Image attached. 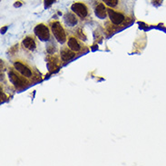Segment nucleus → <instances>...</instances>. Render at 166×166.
Here are the masks:
<instances>
[{
	"label": "nucleus",
	"mask_w": 166,
	"mask_h": 166,
	"mask_svg": "<svg viewBox=\"0 0 166 166\" xmlns=\"http://www.w3.org/2000/svg\"><path fill=\"white\" fill-rule=\"evenodd\" d=\"M56 0H45V7H49L52 4H54Z\"/></svg>",
	"instance_id": "nucleus-13"
},
{
	"label": "nucleus",
	"mask_w": 166,
	"mask_h": 166,
	"mask_svg": "<svg viewBox=\"0 0 166 166\" xmlns=\"http://www.w3.org/2000/svg\"><path fill=\"white\" fill-rule=\"evenodd\" d=\"M12 64H13V67L24 77H26L27 80H29L31 84L33 82L37 81L39 78V74L36 70V68H34L25 59H23L21 57H17V58L13 59Z\"/></svg>",
	"instance_id": "nucleus-1"
},
{
	"label": "nucleus",
	"mask_w": 166,
	"mask_h": 166,
	"mask_svg": "<svg viewBox=\"0 0 166 166\" xmlns=\"http://www.w3.org/2000/svg\"><path fill=\"white\" fill-rule=\"evenodd\" d=\"M9 74V80L11 81V83L16 86V88L20 89V88H24L25 86H26L27 85L31 84L29 80H27L26 77H24L22 74L18 73L14 67L9 69L8 71Z\"/></svg>",
	"instance_id": "nucleus-4"
},
{
	"label": "nucleus",
	"mask_w": 166,
	"mask_h": 166,
	"mask_svg": "<svg viewBox=\"0 0 166 166\" xmlns=\"http://www.w3.org/2000/svg\"><path fill=\"white\" fill-rule=\"evenodd\" d=\"M34 33H35L36 37L40 41H43V42L49 41L50 37H51L50 26H48L46 24H44V23H40L36 26V27L34 29Z\"/></svg>",
	"instance_id": "nucleus-6"
},
{
	"label": "nucleus",
	"mask_w": 166,
	"mask_h": 166,
	"mask_svg": "<svg viewBox=\"0 0 166 166\" xmlns=\"http://www.w3.org/2000/svg\"><path fill=\"white\" fill-rule=\"evenodd\" d=\"M23 1H18V2H16L15 3V6H22L23 5Z\"/></svg>",
	"instance_id": "nucleus-14"
},
{
	"label": "nucleus",
	"mask_w": 166,
	"mask_h": 166,
	"mask_svg": "<svg viewBox=\"0 0 166 166\" xmlns=\"http://www.w3.org/2000/svg\"><path fill=\"white\" fill-rule=\"evenodd\" d=\"M102 2L105 3L107 7L113 9H119L121 6V0H102Z\"/></svg>",
	"instance_id": "nucleus-12"
},
{
	"label": "nucleus",
	"mask_w": 166,
	"mask_h": 166,
	"mask_svg": "<svg viewBox=\"0 0 166 166\" xmlns=\"http://www.w3.org/2000/svg\"><path fill=\"white\" fill-rule=\"evenodd\" d=\"M78 17L74 14V12H68L65 15L64 19L69 26H74L78 23Z\"/></svg>",
	"instance_id": "nucleus-10"
},
{
	"label": "nucleus",
	"mask_w": 166,
	"mask_h": 166,
	"mask_svg": "<svg viewBox=\"0 0 166 166\" xmlns=\"http://www.w3.org/2000/svg\"><path fill=\"white\" fill-rule=\"evenodd\" d=\"M74 55H75V53H74L72 50H70L68 47H65L61 51V58L64 61H67V60L72 59L74 56Z\"/></svg>",
	"instance_id": "nucleus-11"
},
{
	"label": "nucleus",
	"mask_w": 166,
	"mask_h": 166,
	"mask_svg": "<svg viewBox=\"0 0 166 166\" xmlns=\"http://www.w3.org/2000/svg\"><path fill=\"white\" fill-rule=\"evenodd\" d=\"M107 11H108V17L110 19V22L113 25L119 26H124L126 24L128 17L122 10L107 7Z\"/></svg>",
	"instance_id": "nucleus-3"
},
{
	"label": "nucleus",
	"mask_w": 166,
	"mask_h": 166,
	"mask_svg": "<svg viewBox=\"0 0 166 166\" xmlns=\"http://www.w3.org/2000/svg\"><path fill=\"white\" fill-rule=\"evenodd\" d=\"M22 45L25 49L28 51H34L37 49V43L36 40V37L32 35H28L25 37L22 41Z\"/></svg>",
	"instance_id": "nucleus-8"
},
{
	"label": "nucleus",
	"mask_w": 166,
	"mask_h": 166,
	"mask_svg": "<svg viewBox=\"0 0 166 166\" xmlns=\"http://www.w3.org/2000/svg\"><path fill=\"white\" fill-rule=\"evenodd\" d=\"M49 26L51 29V32L53 33L54 37L57 40L58 43L60 44H64L67 41V34L66 31L65 29V27L63 26V25L60 23V21L58 20H52L49 23Z\"/></svg>",
	"instance_id": "nucleus-2"
},
{
	"label": "nucleus",
	"mask_w": 166,
	"mask_h": 166,
	"mask_svg": "<svg viewBox=\"0 0 166 166\" xmlns=\"http://www.w3.org/2000/svg\"><path fill=\"white\" fill-rule=\"evenodd\" d=\"M94 13L96 17L100 19H105L108 16V11H107V6H105V3L103 2H98L94 6Z\"/></svg>",
	"instance_id": "nucleus-9"
},
{
	"label": "nucleus",
	"mask_w": 166,
	"mask_h": 166,
	"mask_svg": "<svg viewBox=\"0 0 166 166\" xmlns=\"http://www.w3.org/2000/svg\"><path fill=\"white\" fill-rule=\"evenodd\" d=\"M71 10L74 14L82 20L86 19L90 16V10L88 6L81 1H77L72 4L71 6Z\"/></svg>",
	"instance_id": "nucleus-5"
},
{
	"label": "nucleus",
	"mask_w": 166,
	"mask_h": 166,
	"mask_svg": "<svg viewBox=\"0 0 166 166\" xmlns=\"http://www.w3.org/2000/svg\"><path fill=\"white\" fill-rule=\"evenodd\" d=\"M66 45H67V47L75 54H80L83 52L84 45H83L82 41L73 35H70L68 37L67 41H66Z\"/></svg>",
	"instance_id": "nucleus-7"
}]
</instances>
